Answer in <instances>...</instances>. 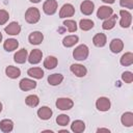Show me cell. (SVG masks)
Here are the masks:
<instances>
[{
    "instance_id": "1",
    "label": "cell",
    "mask_w": 133,
    "mask_h": 133,
    "mask_svg": "<svg viewBox=\"0 0 133 133\" xmlns=\"http://www.w3.org/2000/svg\"><path fill=\"white\" fill-rule=\"evenodd\" d=\"M88 54H89V49L86 45L82 44V45H79L78 47L75 48V50L73 51V57L78 60V61H82V60H85L87 57H88Z\"/></svg>"
},
{
    "instance_id": "2",
    "label": "cell",
    "mask_w": 133,
    "mask_h": 133,
    "mask_svg": "<svg viewBox=\"0 0 133 133\" xmlns=\"http://www.w3.org/2000/svg\"><path fill=\"white\" fill-rule=\"evenodd\" d=\"M41 19V12L36 7H29L25 12V20L29 24H35Z\"/></svg>"
},
{
    "instance_id": "3",
    "label": "cell",
    "mask_w": 133,
    "mask_h": 133,
    "mask_svg": "<svg viewBox=\"0 0 133 133\" xmlns=\"http://www.w3.org/2000/svg\"><path fill=\"white\" fill-rule=\"evenodd\" d=\"M58 3L56 0H46L43 4V10L46 15L52 16L57 11Z\"/></svg>"
},
{
    "instance_id": "4",
    "label": "cell",
    "mask_w": 133,
    "mask_h": 133,
    "mask_svg": "<svg viewBox=\"0 0 133 133\" xmlns=\"http://www.w3.org/2000/svg\"><path fill=\"white\" fill-rule=\"evenodd\" d=\"M119 16H121V20H119L121 27L122 28H129L131 23H132L131 12H129L128 10H125V9H121L119 10Z\"/></svg>"
},
{
    "instance_id": "5",
    "label": "cell",
    "mask_w": 133,
    "mask_h": 133,
    "mask_svg": "<svg viewBox=\"0 0 133 133\" xmlns=\"http://www.w3.org/2000/svg\"><path fill=\"white\" fill-rule=\"evenodd\" d=\"M55 105L60 110H70L71 108H73L74 102L70 98H58L56 100Z\"/></svg>"
},
{
    "instance_id": "6",
    "label": "cell",
    "mask_w": 133,
    "mask_h": 133,
    "mask_svg": "<svg viewBox=\"0 0 133 133\" xmlns=\"http://www.w3.org/2000/svg\"><path fill=\"white\" fill-rule=\"evenodd\" d=\"M110 106H111L110 100L106 97H100L96 101V107L99 111H103V112L108 111L110 109Z\"/></svg>"
},
{
    "instance_id": "7",
    "label": "cell",
    "mask_w": 133,
    "mask_h": 133,
    "mask_svg": "<svg viewBox=\"0 0 133 133\" xmlns=\"http://www.w3.org/2000/svg\"><path fill=\"white\" fill-rule=\"evenodd\" d=\"M111 15H113V9L110 6H108V5H102V6H100L98 8L97 17L100 20H106Z\"/></svg>"
},
{
    "instance_id": "8",
    "label": "cell",
    "mask_w": 133,
    "mask_h": 133,
    "mask_svg": "<svg viewBox=\"0 0 133 133\" xmlns=\"http://www.w3.org/2000/svg\"><path fill=\"white\" fill-rule=\"evenodd\" d=\"M75 14V7L70 4V3H66V4H63L59 10V18L61 19H64V18H70V17H73Z\"/></svg>"
},
{
    "instance_id": "9",
    "label": "cell",
    "mask_w": 133,
    "mask_h": 133,
    "mask_svg": "<svg viewBox=\"0 0 133 133\" xmlns=\"http://www.w3.org/2000/svg\"><path fill=\"white\" fill-rule=\"evenodd\" d=\"M42 58H43V52L39 49H33L29 53L27 60L31 64H37V63H39L42 61Z\"/></svg>"
},
{
    "instance_id": "10",
    "label": "cell",
    "mask_w": 133,
    "mask_h": 133,
    "mask_svg": "<svg viewBox=\"0 0 133 133\" xmlns=\"http://www.w3.org/2000/svg\"><path fill=\"white\" fill-rule=\"evenodd\" d=\"M19 87L23 91L31 90V89H34L36 87V82L32 79H29V78H23L19 82Z\"/></svg>"
},
{
    "instance_id": "11",
    "label": "cell",
    "mask_w": 133,
    "mask_h": 133,
    "mask_svg": "<svg viewBox=\"0 0 133 133\" xmlns=\"http://www.w3.org/2000/svg\"><path fill=\"white\" fill-rule=\"evenodd\" d=\"M70 70L71 72L76 76V77H84L86 74H87V69L82 65V64H79V63H74L70 66Z\"/></svg>"
},
{
    "instance_id": "12",
    "label": "cell",
    "mask_w": 133,
    "mask_h": 133,
    "mask_svg": "<svg viewBox=\"0 0 133 133\" xmlns=\"http://www.w3.org/2000/svg\"><path fill=\"white\" fill-rule=\"evenodd\" d=\"M94 8H95V4L90 0H84L80 5V10L85 16H90L94 12Z\"/></svg>"
},
{
    "instance_id": "13",
    "label": "cell",
    "mask_w": 133,
    "mask_h": 133,
    "mask_svg": "<svg viewBox=\"0 0 133 133\" xmlns=\"http://www.w3.org/2000/svg\"><path fill=\"white\" fill-rule=\"evenodd\" d=\"M4 31L9 35H18L21 32V26L18 22H10L8 25L5 26Z\"/></svg>"
},
{
    "instance_id": "14",
    "label": "cell",
    "mask_w": 133,
    "mask_h": 133,
    "mask_svg": "<svg viewBox=\"0 0 133 133\" xmlns=\"http://www.w3.org/2000/svg\"><path fill=\"white\" fill-rule=\"evenodd\" d=\"M109 48H110V51H111L112 53L117 54V53H119V52L124 49V42H123L121 38H113V39L110 42Z\"/></svg>"
},
{
    "instance_id": "15",
    "label": "cell",
    "mask_w": 133,
    "mask_h": 133,
    "mask_svg": "<svg viewBox=\"0 0 133 133\" xmlns=\"http://www.w3.org/2000/svg\"><path fill=\"white\" fill-rule=\"evenodd\" d=\"M53 114V111L50 107L48 106H42L38 110H37V116L43 119V121H47V119H50L51 116Z\"/></svg>"
},
{
    "instance_id": "16",
    "label": "cell",
    "mask_w": 133,
    "mask_h": 133,
    "mask_svg": "<svg viewBox=\"0 0 133 133\" xmlns=\"http://www.w3.org/2000/svg\"><path fill=\"white\" fill-rule=\"evenodd\" d=\"M27 58H28V52L26 49H21V50L17 51L14 55V60L19 64L26 62Z\"/></svg>"
},
{
    "instance_id": "17",
    "label": "cell",
    "mask_w": 133,
    "mask_h": 133,
    "mask_svg": "<svg viewBox=\"0 0 133 133\" xmlns=\"http://www.w3.org/2000/svg\"><path fill=\"white\" fill-rule=\"evenodd\" d=\"M43 39H44V34L41 31H33L28 36V41L32 45H39L42 44Z\"/></svg>"
},
{
    "instance_id": "18",
    "label": "cell",
    "mask_w": 133,
    "mask_h": 133,
    "mask_svg": "<svg viewBox=\"0 0 133 133\" xmlns=\"http://www.w3.org/2000/svg\"><path fill=\"white\" fill-rule=\"evenodd\" d=\"M5 74L10 79H17L21 75V70L14 65H8L5 68Z\"/></svg>"
},
{
    "instance_id": "19",
    "label": "cell",
    "mask_w": 133,
    "mask_h": 133,
    "mask_svg": "<svg viewBox=\"0 0 133 133\" xmlns=\"http://www.w3.org/2000/svg\"><path fill=\"white\" fill-rule=\"evenodd\" d=\"M92 43H94V45H95L96 47H99V48L104 47V46L106 45V43H107V37H106V35H105L104 33H102V32L97 33V34L92 37Z\"/></svg>"
},
{
    "instance_id": "20",
    "label": "cell",
    "mask_w": 133,
    "mask_h": 133,
    "mask_svg": "<svg viewBox=\"0 0 133 133\" xmlns=\"http://www.w3.org/2000/svg\"><path fill=\"white\" fill-rule=\"evenodd\" d=\"M78 42H79V37L75 34H72V35H66L65 37H63L62 45L65 48H71V47L75 46Z\"/></svg>"
},
{
    "instance_id": "21",
    "label": "cell",
    "mask_w": 133,
    "mask_h": 133,
    "mask_svg": "<svg viewBox=\"0 0 133 133\" xmlns=\"http://www.w3.org/2000/svg\"><path fill=\"white\" fill-rule=\"evenodd\" d=\"M18 47H19V42L17 39H15V38H7L3 44V48L7 52H12Z\"/></svg>"
},
{
    "instance_id": "22",
    "label": "cell",
    "mask_w": 133,
    "mask_h": 133,
    "mask_svg": "<svg viewBox=\"0 0 133 133\" xmlns=\"http://www.w3.org/2000/svg\"><path fill=\"white\" fill-rule=\"evenodd\" d=\"M62 81H63V75H61L59 73H55V74L49 75V77H48V83L50 85H52V86L59 85Z\"/></svg>"
},
{
    "instance_id": "23",
    "label": "cell",
    "mask_w": 133,
    "mask_h": 133,
    "mask_svg": "<svg viewBox=\"0 0 133 133\" xmlns=\"http://www.w3.org/2000/svg\"><path fill=\"white\" fill-rule=\"evenodd\" d=\"M121 123L125 127H132L133 126V113L131 111H127L123 113L121 116Z\"/></svg>"
},
{
    "instance_id": "24",
    "label": "cell",
    "mask_w": 133,
    "mask_h": 133,
    "mask_svg": "<svg viewBox=\"0 0 133 133\" xmlns=\"http://www.w3.org/2000/svg\"><path fill=\"white\" fill-rule=\"evenodd\" d=\"M27 75L34 79H42L44 77V71L41 68L34 66V68H30L27 71Z\"/></svg>"
},
{
    "instance_id": "25",
    "label": "cell",
    "mask_w": 133,
    "mask_h": 133,
    "mask_svg": "<svg viewBox=\"0 0 133 133\" xmlns=\"http://www.w3.org/2000/svg\"><path fill=\"white\" fill-rule=\"evenodd\" d=\"M14 129V122L11 119H8V118H5V119H2L0 122V130L4 133H8V132H11Z\"/></svg>"
},
{
    "instance_id": "26",
    "label": "cell",
    "mask_w": 133,
    "mask_h": 133,
    "mask_svg": "<svg viewBox=\"0 0 133 133\" xmlns=\"http://www.w3.org/2000/svg\"><path fill=\"white\" fill-rule=\"evenodd\" d=\"M71 130L74 132V133H81L85 130V124L83 121L81 119H76L72 123L71 125Z\"/></svg>"
},
{
    "instance_id": "27",
    "label": "cell",
    "mask_w": 133,
    "mask_h": 133,
    "mask_svg": "<svg viewBox=\"0 0 133 133\" xmlns=\"http://www.w3.org/2000/svg\"><path fill=\"white\" fill-rule=\"evenodd\" d=\"M116 15H111L108 19L104 20L103 24H102V28L104 30H110L115 26V21H116Z\"/></svg>"
},
{
    "instance_id": "28",
    "label": "cell",
    "mask_w": 133,
    "mask_h": 133,
    "mask_svg": "<svg viewBox=\"0 0 133 133\" xmlns=\"http://www.w3.org/2000/svg\"><path fill=\"white\" fill-rule=\"evenodd\" d=\"M58 63V60L55 56H47L44 60V66L47 69V70H53L56 68Z\"/></svg>"
},
{
    "instance_id": "29",
    "label": "cell",
    "mask_w": 133,
    "mask_h": 133,
    "mask_svg": "<svg viewBox=\"0 0 133 133\" xmlns=\"http://www.w3.org/2000/svg\"><path fill=\"white\" fill-rule=\"evenodd\" d=\"M119 62L124 66H129L133 63V53L132 52H126L125 54L122 55Z\"/></svg>"
},
{
    "instance_id": "30",
    "label": "cell",
    "mask_w": 133,
    "mask_h": 133,
    "mask_svg": "<svg viewBox=\"0 0 133 133\" xmlns=\"http://www.w3.org/2000/svg\"><path fill=\"white\" fill-rule=\"evenodd\" d=\"M94 25H95L94 21H91V20H89V19H82V20H80V22H79V28H80L81 30H83V31H88V30H90L91 28H94Z\"/></svg>"
},
{
    "instance_id": "31",
    "label": "cell",
    "mask_w": 133,
    "mask_h": 133,
    "mask_svg": "<svg viewBox=\"0 0 133 133\" xmlns=\"http://www.w3.org/2000/svg\"><path fill=\"white\" fill-rule=\"evenodd\" d=\"M25 103L29 107H36L39 104V98L36 95H29L26 97Z\"/></svg>"
},
{
    "instance_id": "32",
    "label": "cell",
    "mask_w": 133,
    "mask_h": 133,
    "mask_svg": "<svg viewBox=\"0 0 133 133\" xmlns=\"http://www.w3.org/2000/svg\"><path fill=\"white\" fill-rule=\"evenodd\" d=\"M63 26L66 28V30L69 32H75L78 28V25L74 20H64L63 21Z\"/></svg>"
},
{
    "instance_id": "33",
    "label": "cell",
    "mask_w": 133,
    "mask_h": 133,
    "mask_svg": "<svg viewBox=\"0 0 133 133\" xmlns=\"http://www.w3.org/2000/svg\"><path fill=\"white\" fill-rule=\"evenodd\" d=\"M56 123H57V125L64 127L66 125H69V123H70V116L66 114H59L56 117Z\"/></svg>"
},
{
    "instance_id": "34",
    "label": "cell",
    "mask_w": 133,
    "mask_h": 133,
    "mask_svg": "<svg viewBox=\"0 0 133 133\" xmlns=\"http://www.w3.org/2000/svg\"><path fill=\"white\" fill-rule=\"evenodd\" d=\"M122 80L125 81V83H132L133 81V73L130 71H126L122 74Z\"/></svg>"
},
{
    "instance_id": "35",
    "label": "cell",
    "mask_w": 133,
    "mask_h": 133,
    "mask_svg": "<svg viewBox=\"0 0 133 133\" xmlns=\"http://www.w3.org/2000/svg\"><path fill=\"white\" fill-rule=\"evenodd\" d=\"M9 19V15L5 9H0V25H4Z\"/></svg>"
},
{
    "instance_id": "36",
    "label": "cell",
    "mask_w": 133,
    "mask_h": 133,
    "mask_svg": "<svg viewBox=\"0 0 133 133\" xmlns=\"http://www.w3.org/2000/svg\"><path fill=\"white\" fill-rule=\"evenodd\" d=\"M119 5L129 9L133 8V0H119Z\"/></svg>"
},
{
    "instance_id": "37",
    "label": "cell",
    "mask_w": 133,
    "mask_h": 133,
    "mask_svg": "<svg viewBox=\"0 0 133 133\" xmlns=\"http://www.w3.org/2000/svg\"><path fill=\"white\" fill-rule=\"evenodd\" d=\"M97 132H107V133H109L110 130L107 129V128H99V129L97 130Z\"/></svg>"
},
{
    "instance_id": "38",
    "label": "cell",
    "mask_w": 133,
    "mask_h": 133,
    "mask_svg": "<svg viewBox=\"0 0 133 133\" xmlns=\"http://www.w3.org/2000/svg\"><path fill=\"white\" fill-rule=\"evenodd\" d=\"M104 3H106V4H112V3H114L115 2V0H102Z\"/></svg>"
},
{
    "instance_id": "39",
    "label": "cell",
    "mask_w": 133,
    "mask_h": 133,
    "mask_svg": "<svg viewBox=\"0 0 133 133\" xmlns=\"http://www.w3.org/2000/svg\"><path fill=\"white\" fill-rule=\"evenodd\" d=\"M30 2H32V3H38V2H41V0H29Z\"/></svg>"
},
{
    "instance_id": "40",
    "label": "cell",
    "mask_w": 133,
    "mask_h": 133,
    "mask_svg": "<svg viewBox=\"0 0 133 133\" xmlns=\"http://www.w3.org/2000/svg\"><path fill=\"white\" fill-rule=\"evenodd\" d=\"M1 111H2V103L0 102V112H1Z\"/></svg>"
},
{
    "instance_id": "41",
    "label": "cell",
    "mask_w": 133,
    "mask_h": 133,
    "mask_svg": "<svg viewBox=\"0 0 133 133\" xmlns=\"http://www.w3.org/2000/svg\"><path fill=\"white\" fill-rule=\"evenodd\" d=\"M1 41H2V33L0 32V43H1Z\"/></svg>"
}]
</instances>
